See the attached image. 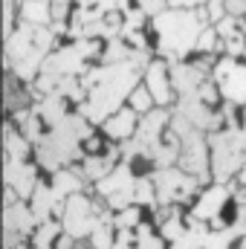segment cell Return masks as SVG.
Here are the masks:
<instances>
[{"label":"cell","instance_id":"cell-1","mask_svg":"<svg viewBox=\"0 0 246 249\" xmlns=\"http://www.w3.org/2000/svg\"><path fill=\"white\" fill-rule=\"evenodd\" d=\"M139 72L142 70H136L133 64H105L99 70H90L87 78L81 81L90 93V99L81 105V113L90 122H105L110 113L119 110L124 99H130Z\"/></svg>","mask_w":246,"mask_h":249},{"label":"cell","instance_id":"cell-2","mask_svg":"<svg viewBox=\"0 0 246 249\" xmlns=\"http://www.w3.org/2000/svg\"><path fill=\"white\" fill-rule=\"evenodd\" d=\"M55 32L50 26H38L29 20H20L15 26V32L6 38V61L9 67L23 78L32 81L41 75V67L47 61V53L53 47Z\"/></svg>","mask_w":246,"mask_h":249},{"label":"cell","instance_id":"cell-3","mask_svg":"<svg viewBox=\"0 0 246 249\" xmlns=\"http://www.w3.org/2000/svg\"><path fill=\"white\" fill-rule=\"evenodd\" d=\"M209 12L203 9H171L154 18V26L159 32V53L171 61H180L188 50L197 47L200 32L206 29Z\"/></svg>","mask_w":246,"mask_h":249},{"label":"cell","instance_id":"cell-4","mask_svg":"<svg viewBox=\"0 0 246 249\" xmlns=\"http://www.w3.org/2000/svg\"><path fill=\"white\" fill-rule=\"evenodd\" d=\"M211 142V174L217 183H226L235 171L246 165V133L244 127H226L209 133Z\"/></svg>","mask_w":246,"mask_h":249},{"label":"cell","instance_id":"cell-5","mask_svg":"<svg viewBox=\"0 0 246 249\" xmlns=\"http://www.w3.org/2000/svg\"><path fill=\"white\" fill-rule=\"evenodd\" d=\"M151 180L157 186V200L159 203H183L194 194V188L200 183L194 174H188L183 168L180 171L177 168H159Z\"/></svg>","mask_w":246,"mask_h":249},{"label":"cell","instance_id":"cell-6","mask_svg":"<svg viewBox=\"0 0 246 249\" xmlns=\"http://www.w3.org/2000/svg\"><path fill=\"white\" fill-rule=\"evenodd\" d=\"M64 232H70L72 238H84V235H93L96 229V220H99V212L96 206L78 191L72 194L67 203H64Z\"/></svg>","mask_w":246,"mask_h":249},{"label":"cell","instance_id":"cell-7","mask_svg":"<svg viewBox=\"0 0 246 249\" xmlns=\"http://www.w3.org/2000/svg\"><path fill=\"white\" fill-rule=\"evenodd\" d=\"M211 75L220 84V93H223L226 102H232V105H244L246 102V67L244 64H238L229 55V58H223L214 67Z\"/></svg>","mask_w":246,"mask_h":249},{"label":"cell","instance_id":"cell-8","mask_svg":"<svg viewBox=\"0 0 246 249\" xmlns=\"http://www.w3.org/2000/svg\"><path fill=\"white\" fill-rule=\"evenodd\" d=\"M3 180H6V186H12L18 194H20V200L32 197V191L38 188L35 168L26 165V160H12V157H9L6 165H3Z\"/></svg>","mask_w":246,"mask_h":249},{"label":"cell","instance_id":"cell-9","mask_svg":"<svg viewBox=\"0 0 246 249\" xmlns=\"http://www.w3.org/2000/svg\"><path fill=\"white\" fill-rule=\"evenodd\" d=\"M84 55L75 50V47H67V50H58V53H53V55H47V61L41 67V72H50V75H78V72H84L87 67H84Z\"/></svg>","mask_w":246,"mask_h":249},{"label":"cell","instance_id":"cell-10","mask_svg":"<svg viewBox=\"0 0 246 249\" xmlns=\"http://www.w3.org/2000/svg\"><path fill=\"white\" fill-rule=\"evenodd\" d=\"M206 78H209V72H203L197 64L171 61V84L177 87L180 96H197Z\"/></svg>","mask_w":246,"mask_h":249},{"label":"cell","instance_id":"cell-11","mask_svg":"<svg viewBox=\"0 0 246 249\" xmlns=\"http://www.w3.org/2000/svg\"><path fill=\"white\" fill-rule=\"evenodd\" d=\"M145 87L154 93L157 105H168L171 102V70H165L162 61H151V67L145 70Z\"/></svg>","mask_w":246,"mask_h":249},{"label":"cell","instance_id":"cell-12","mask_svg":"<svg viewBox=\"0 0 246 249\" xmlns=\"http://www.w3.org/2000/svg\"><path fill=\"white\" fill-rule=\"evenodd\" d=\"M84 180H87L84 171H55V177H53V194H55V200H58L55 214H64V203H67L72 194L81 191Z\"/></svg>","mask_w":246,"mask_h":249},{"label":"cell","instance_id":"cell-13","mask_svg":"<svg viewBox=\"0 0 246 249\" xmlns=\"http://www.w3.org/2000/svg\"><path fill=\"white\" fill-rule=\"evenodd\" d=\"M136 110L133 107H119L116 113H110L107 119H105V133L110 136V139H133V133H136Z\"/></svg>","mask_w":246,"mask_h":249},{"label":"cell","instance_id":"cell-14","mask_svg":"<svg viewBox=\"0 0 246 249\" xmlns=\"http://www.w3.org/2000/svg\"><path fill=\"white\" fill-rule=\"evenodd\" d=\"M96 191H99L102 197H110V194H119V191H136V180H133V174H130V165H127V162L116 165L105 180L96 183Z\"/></svg>","mask_w":246,"mask_h":249},{"label":"cell","instance_id":"cell-15","mask_svg":"<svg viewBox=\"0 0 246 249\" xmlns=\"http://www.w3.org/2000/svg\"><path fill=\"white\" fill-rule=\"evenodd\" d=\"M116 162H119V151H116V148H107L105 154H90V157L84 160V168H81V171H84L87 180H96V183H99V180H105V177L116 168Z\"/></svg>","mask_w":246,"mask_h":249},{"label":"cell","instance_id":"cell-16","mask_svg":"<svg viewBox=\"0 0 246 249\" xmlns=\"http://www.w3.org/2000/svg\"><path fill=\"white\" fill-rule=\"evenodd\" d=\"M226 197H229V188H226V186L209 188V191L200 197V203L194 206V217H200V220H214V217L220 214V209H223Z\"/></svg>","mask_w":246,"mask_h":249},{"label":"cell","instance_id":"cell-17","mask_svg":"<svg viewBox=\"0 0 246 249\" xmlns=\"http://www.w3.org/2000/svg\"><path fill=\"white\" fill-rule=\"evenodd\" d=\"M38 223L35 212L26 209V203H15V206H6L3 209V229H15V232H32V226Z\"/></svg>","mask_w":246,"mask_h":249},{"label":"cell","instance_id":"cell-18","mask_svg":"<svg viewBox=\"0 0 246 249\" xmlns=\"http://www.w3.org/2000/svg\"><path fill=\"white\" fill-rule=\"evenodd\" d=\"M32 212H35V217H38V223H44V220H50V214L58 209V200H55V194H53V188L50 186H41L38 183V188L32 191Z\"/></svg>","mask_w":246,"mask_h":249},{"label":"cell","instance_id":"cell-19","mask_svg":"<svg viewBox=\"0 0 246 249\" xmlns=\"http://www.w3.org/2000/svg\"><path fill=\"white\" fill-rule=\"evenodd\" d=\"M38 116L50 124V127H53V124H58L64 116H67V99L58 96V93L44 96V99H41V105H38Z\"/></svg>","mask_w":246,"mask_h":249},{"label":"cell","instance_id":"cell-20","mask_svg":"<svg viewBox=\"0 0 246 249\" xmlns=\"http://www.w3.org/2000/svg\"><path fill=\"white\" fill-rule=\"evenodd\" d=\"M20 20L38 23V26H50V20H53L50 0H23L20 3Z\"/></svg>","mask_w":246,"mask_h":249},{"label":"cell","instance_id":"cell-21","mask_svg":"<svg viewBox=\"0 0 246 249\" xmlns=\"http://www.w3.org/2000/svg\"><path fill=\"white\" fill-rule=\"evenodd\" d=\"M113 229H116V220L110 217V212H102L99 220H96V229L90 235V244L96 249H113Z\"/></svg>","mask_w":246,"mask_h":249},{"label":"cell","instance_id":"cell-22","mask_svg":"<svg viewBox=\"0 0 246 249\" xmlns=\"http://www.w3.org/2000/svg\"><path fill=\"white\" fill-rule=\"evenodd\" d=\"M26 136L23 133H18L12 124H6L3 127V145H6V154L12 157V160H23L26 157Z\"/></svg>","mask_w":246,"mask_h":249},{"label":"cell","instance_id":"cell-23","mask_svg":"<svg viewBox=\"0 0 246 249\" xmlns=\"http://www.w3.org/2000/svg\"><path fill=\"white\" fill-rule=\"evenodd\" d=\"M133 50H136V47H127L119 38H113V41H107V50L102 53V61L105 64H130Z\"/></svg>","mask_w":246,"mask_h":249},{"label":"cell","instance_id":"cell-24","mask_svg":"<svg viewBox=\"0 0 246 249\" xmlns=\"http://www.w3.org/2000/svg\"><path fill=\"white\" fill-rule=\"evenodd\" d=\"M58 232H61V226H58L55 220H44V223H38V232H35V238H32V247L35 249H50V244H55Z\"/></svg>","mask_w":246,"mask_h":249},{"label":"cell","instance_id":"cell-25","mask_svg":"<svg viewBox=\"0 0 246 249\" xmlns=\"http://www.w3.org/2000/svg\"><path fill=\"white\" fill-rule=\"evenodd\" d=\"M154 105H157V99H154V93L145 87V84H139V87H133V93H130V107L136 110V113H151L154 110Z\"/></svg>","mask_w":246,"mask_h":249},{"label":"cell","instance_id":"cell-26","mask_svg":"<svg viewBox=\"0 0 246 249\" xmlns=\"http://www.w3.org/2000/svg\"><path fill=\"white\" fill-rule=\"evenodd\" d=\"M217 44H220V32H217V26H206L203 32H200V38H197V47L194 50H200V53H211V50H217Z\"/></svg>","mask_w":246,"mask_h":249},{"label":"cell","instance_id":"cell-27","mask_svg":"<svg viewBox=\"0 0 246 249\" xmlns=\"http://www.w3.org/2000/svg\"><path fill=\"white\" fill-rule=\"evenodd\" d=\"M136 203H145V206L159 203V200H157V186H154V180H136Z\"/></svg>","mask_w":246,"mask_h":249},{"label":"cell","instance_id":"cell-28","mask_svg":"<svg viewBox=\"0 0 246 249\" xmlns=\"http://www.w3.org/2000/svg\"><path fill=\"white\" fill-rule=\"evenodd\" d=\"M183 235H185V226H183V220H180V214H174V217H168V220L162 223V238L180 241Z\"/></svg>","mask_w":246,"mask_h":249},{"label":"cell","instance_id":"cell-29","mask_svg":"<svg viewBox=\"0 0 246 249\" xmlns=\"http://www.w3.org/2000/svg\"><path fill=\"white\" fill-rule=\"evenodd\" d=\"M136 249H162V238H154L148 226L136 229Z\"/></svg>","mask_w":246,"mask_h":249},{"label":"cell","instance_id":"cell-30","mask_svg":"<svg viewBox=\"0 0 246 249\" xmlns=\"http://www.w3.org/2000/svg\"><path fill=\"white\" fill-rule=\"evenodd\" d=\"M41 124H44V119H41V116H29L26 122L20 124V127H23V136H26L29 142H35V145L44 139V133H41Z\"/></svg>","mask_w":246,"mask_h":249},{"label":"cell","instance_id":"cell-31","mask_svg":"<svg viewBox=\"0 0 246 249\" xmlns=\"http://www.w3.org/2000/svg\"><path fill=\"white\" fill-rule=\"evenodd\" d=\"M226 53H229L232 58H235V55H246V32L238 29V32L226 41Z\"/></svg>","mask_w":246,"mask_h":249},{"label":"cell","instance_id":"cell-32","mask_svg":"<svg viewBox=\"0 0 246 249\" xmlns=\"http://www.w3.org/2000/svg\"><path fill=\"white\" fill-rule=\"evenodd\" d=\"M139 223V212L133 209V206H127L119 212V217H116V229H133Z\"/></svg>","mask_w":246,"mask_h":249},{"label":"cell","instance_id":"cell-33","mask_svg":"<svg viewBox=\"0 0 246 249\" xmlns=\"http://www.w3.org/2000/svg\"><path fill=\"white\" fill-rule=\"evenodd\" d=\"M75 50H78L84 58H93V55H99V41H96V38H78V41H75Z\"/></svg>","mask_w":246,"mask_h":249},{"label":"cell","instance_id":"cell-34","mask_svg":"<svg viewBox=\"0 0 246 249\" xmlns=\"http://www.w3.org/2000/svg\"><path fill=\"white\" fill-rule=\"evenodd\" d=\"M136 3H139V9H142L145 15H154V18H157V15L165 12V3H168V0H136Z\"/></svg>","mask_w":246,"mask_h":249},{"label":"cell","instance_id":"cell-35","mask_svg":"<svg viewBox=\"0 0 246 249\" xmlns=\"http://www.w3.org/2000/svg\"><path fill=\"white\" fill-rule=\"evenodd\" d=\"M124 15H127V18H124L122 29H139V26L145 23V12H142V9H127Z\"/></svg>","mask_w":246,"mask_h":249},{"label":"cell","instance_id":"cell-36","mask_svg":"<svg viewBox=\"0 0 246 249\" xmlns=\"http://www.w3.org/2000/svg\"><path fill=\"white\" fill-rule=\"evenodd\" d=\"M206 105H214L217 102V90H214V84H211V78H206L203 81V87H200V93H197Z\"/></svg>","mask_w":246,"mask_h":249},{"label":"cell","instance_id":"cell-37","mask_svg":"<svg viewBox=\"0 0 246 249\" xmlns=\"http://www.w3.org/2000/svg\"><path fill=\"white\" fill-rule=\"evenodd\" d=\"M226 12L232 15V18H246V0H226Z\"/></svg>","mask_w":246,"mask_h":249},{"label":"cell","instance_id":"cell-38","mask_svg":"<svg viewBox=\"0 0 246 249\" xmlns=\"http://www.w3.org/2000/svg\"><path fill=\"white\" fill-rule=\"evenodd\" d=\"M235 200H238V220H246V186L235 191Z\"/></svg>","mask_w":246,"mask_h":249},{"label":"cell","instance_id":"cell-39","mask_svg":"<svg viewBox=\"0 0 246 249\" xmlns=\"http://www.w3.org/2000/svg\"><path fill=\"white\" fill-rule=\"evenodd\" d=\"M203 3H209V0H183V6H188V9H197V6H203Z\"/></svg>","mask_w":246,"mask_h":249},{"label":"cell","instance_id":"cell-40","mask_svg":"<svg viewBox=\"0 0 246 249\" xmlns=\"http://www.w3.org/2000/svg\"><path fill=\"white\" fill-rule=\"evenodd\" d=\"M113 249H130V244H122V241H116V247Z\"/></svg>","mask_w":246,"mask_h":249},{"label":"cell","instance_id":"cell-41","mask_svg":"<svg viewBox=\"0 0 246 249\" xmlns=\"http://www.w3.org/2000/svg\"><path fill=\"white\" fill-rule=\"evenodd\" d=\"M78 6H93V0H75Z\"/></svg>","mask_w":246,"mask_h":249},{"label":"cell","instance_id":"cell-42","mask_svg":"<svg viewBox=\"0 0 246 249\" xmlns=\"http://www.w3.org/2000/svg\"><path fill=\"white\" fill-rule=\"evenodd\" d=\"M241 183H244V186H246V165H244V168H241Z\"/></svg>","mask_w":246,"mask_h":249},{"label":"cell","instance_id":"cell-43","mask_svg":"<svg viewBox=\"0 0 246 249\" xmlns=\"http://www.w3.org/2000/svg\"><path fill=\"white\" fill-rule=\"evenodd\" d=\"M168 3H171V6H183V0H168Z\"/></svg>","mask_w":246,"mask_h":249},{"label":"cell","instance_id":"cell-44","mask_svg":"<svg viewBox=\"0 0 246 249\" xmlns=\"http://www.w3.org/2000/svg\"><path fill=\"white\" fill-rule=\"evenodd\" d=\"M244 133H246V116H244Z\"/></svg>","mask_w":246,"mask_h":249},{"label":"cell","instance_id":"cell-45","mask_svg":"<svg viewBox=\"0 0 246 249\" xmlns=\"http://www.w3.org/2000/svg\"><path fill=\"white\" fill-rule=\"evenodd\" d=\"M244 249H246V241H244Z\"/></svg>","mask_w":246,"mask_h":249},{"label":"cell","instance_id":"cell-46","mask_svg":"<svg viewBox=\"0 0 246 249\" xmlns=\"http://www.w3.org/2000/svg\"><path fill=\"white\" fill-rule=\"evenodd\" d=\"M20 3H23V0H20Z\"/></svg>","mask_w":246,"mask_h":249}]
</instances>
